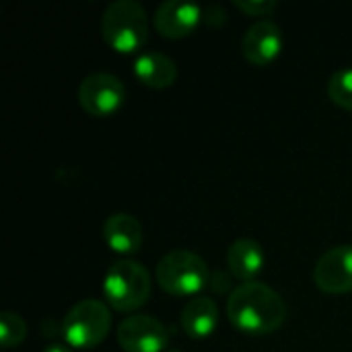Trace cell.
Segmentation results:
<instances>
[{"label":"cell","mask_w":352,"mask_h":352,"mask_svg":"<svg viewBox=\"0 0 352 352\" xmlns=\"http://www.w3.org/2000/svg\"><path fill=\"white\" fill-rule=\"evenodd\" d=\"M227 318L239 332L264 336L276 332L285 324L287 303L272 287L260 280L241 283L229 295Z\"/></svg>","instance_id":"obj_1"},{"label":"cell","mask_w":352,"mask_h":352,"mask_svg":"<svg viewBox=\"0 0 352 352\" xmlns=\"http://www.w3.org/2000/svg\"><path fill=\"white\" fill-rule=\"evenodd\" d=\"M101 35L120 54L138 52L148 37V16L136 0H113L101 14Z\"/></svg>","instance_id":"obj_2"},{"label":"cell","mask_w":352,"mask_h":352,"mask_svg":"<svg viewBox=\"0 0 352 352\" xmlns=\"http://www.w3.org/2000/svg\"><path fill=\"white\" fill-rule=\"evenodd\" d=\"M151 274L136 260H120L109 266L103 278V297L116 311H136L151 297Z\"/></svg>","instance_id":"obj_3"},{"label":"cell","mask_w":352,"mask_h":352,"mask_svg":"<svg viewBox=\"0 0 352 352\" xmlns=\"http://www.w3.org/2000/svg\"><path fill=\"white\" fill-rule=\"evenodd\" d=\"M157 283L171 297L198 295L210 280L206 262L190 250H173L157 264Z\"/></svg>","instance_id":"obj_4"},{"label":"cell","mask_w":352,"mask_h":352,"mask_svg":"<svg viewBox=\"0 0 352 352\" xmlns=\"http://www.w3.org/2000/svg\"><path fill=\"white\" fill-rule=\"evenodd\" d=\"M111 330V311L99 299L78 301L64 318L62 336L68 346L89 351L99 346Z\"/></svg>","instance_id":"obj_5"},{"label":"cell","mask_w":352,"mask_h":352,"mask_svg":"<svg viewBox=\"0 0 352 352\" xmlns=\"http://www.w3.org/2000/svg\"><path fill=\"white\" fill-rule=\"evenodd\" d=\"M78 105L93 118L113 116L126 101L124 82L109 72H91L85 76L76 91Z\"/></svg>","instance_id":"obj_6"},{"label":"cell","mask_w":352,"mask_h":352,"mask_svg":"<svg viewBox=\"0 0 352 352\" xmlns=\"http://www.w3.org/2000/svg\"><path fill=\"white\" fill-rule=\"evenodd\" d=\"M118 344L124 352H167L169 344L167 328L151 316L134 314L128 316L116 330Z\"/></svg>","instance_id":"obj_7"},{"label":"cell","mask_w":352,"mask_h":352,"mask_svg":"<svg viewBox=\"0 0 352 352\" xmlns=\"http://www.w3.org/2000/svg\"><path fill=\"white\" fill-rule=\"evenodd\" d=\"M316 287L328 295L352 293V245L328 250L314 268Z\"/></svg>","instance_id":"obj_8"},{"label":"cell","mask_w":352,"mask_h":352,"mask_svg":"<svg viewBox=\"0 0 352 352\" xmlns=\"http://www.w3.org/2000/svg\"><path fill=\"white\" fill-rule=\"evenodd\" d=\"M202 8L188 0H165L155 10V29L167 39H182L196 31L202 21Z\"/></svg>","instance_id":"obj_9"},{"label":"cell","mask_w":352,"mask_h":352,"mask_svg":"<svg viewBox=\"0 0 352 352\" xmlns=\"http://www.w3.org/2000/svg\"><path fill=\"white\" fill-rule=\"evenodd\" d=\"M241 52L254 66L272 64L283 52V31L270 19H260L248 27L241 39Z\"/></svg>","instance_id":"obj_10"},{"label":"cell","mask_w":352,"mask_h":352,"mask_svg":"<svg viewBox=\"0 0 352 352\" xmlns=\"http://www.w3.org/2000/svg\"><path fill=\"white\" fill-rule=\"evenodd\" d=\"M103 239L109 245V250L116 254L122 256L136 254L142 248V239H144L142 225L138 223L136 217L128 212H116L107 217V221L103 223Z\"/></svg>","instance_id":"obj_11"},{"label":"cell","mask_w":352,"mask_h":352,"mask_svg":"<svg viewBox=\"0 0 352 352\" xmlns=\"http://www.w3.org/2000/svg\"><path fill=\"white\" fill-rule=\"evenodd\" d=\"M266 264V254L256 239L241 237L233 241L227 250V266L235 278L241 283H254Z\"/></svg>","instance_id":"obj_12"},{"label":"cell","mask_w":352,"mask_h":352,"mask_svg":"<svg viewBox=\"0 0 352 352\" xmlns=\"http://www.w3.org/2000/svg\"><path fill=\"white\" fill-rule=\"evenodd\" d=\"M179 324L186 336L194 340L208 338L219 326V307L210 297H192L179 316Z\"/></svg>","instance_id":"obj_13"},{"label":"cell","mask_w":352,"mask_h":352,"mask_svg":"<svg viewBox=\"0 0 352 352\" xmlns=\"http://www.w3.org/2000/svg\"><path fill=\"white\" fill-rule=\"evenodd\" d=\"M134 74L136 78L151 89H167L177 78L175 62L159 52H142L134 60Z\"/></svg>","instance_id":"obj_14"},{"label":"cell","mask_w":352,"mask_h":352,"mask_svg":"<svg viewBox=\"0 0 352 352\" xmlns=\"http://www.w3.org/2000/svg\"><path fill=\"white\" fill-rule=\"evenodd\" d=\"M27 338V324L14 311H2L0 316V344L2 349H16Z\"/></svg>","instance_id":"obj_15"},{"label":"cell","mask_w":352,"mask_h":352,"mask_svg":"<svg viewBox=\"0 0 352 352\" xmlns=\"http://www.w3.org/2000/svg\"><path fill=\"white\" fill-rule=\"evenodd\" d=\"M328 97L338 107L352 111V66L336 70L328 80Z\"/></svg>","instance_id":"obj_16"},{"label":"cell","mask_w":352,"mask_h":352,"mask_svg":"<svg viewBox=\"0 0 352 352\" xmlns=\"http://www.w3.org/2000/svg\"><path fill=\"white\" fill-rule=\"evenodd\" d=\"M233 4L250 16H268L278 6L276 0H233Z\"/></svg>","instance_id":"obj_17"},{"label":"cell","mask_w":352,"mask_h":352,"mask_svg":"<svg viewBox=\"0 0 352 352\" xmlns=\"http://www.w3.org/2000/svg\"><path fill=\"white\" fill-rule=\"evenodd\" d=\"M43 352H72L68 346H64V344H50L47 349Z\"/></svg>","instance_id":"obj_18"},{"label":"cell","mask_w":352,"mask_h":352,"mask_svg":"<svg viewBox=\"0 0 352 352\" xmlns=\"http://www.w3.org/2000/svg\"><path fill=\"white\" fill-rule=\"evenodd\" d=\"M167 352H182V351H177V349H171V351H167Z\"/></svg>","instance_id":"obj_19"}]
</instances>
